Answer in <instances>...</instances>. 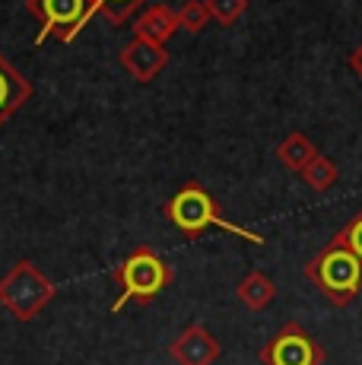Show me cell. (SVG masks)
I'll use <instances>...</instances> for the list:
<instances>
[{"mask_svg": "<svg viewBox=\"0 0 362 365\" xmlns=\"http://www.w3.org/2000/svg\"><path fill=\"white\" fill-rule=\"evenodd\" d=\"M115 283L121 292H118L115 305H111V314H118L128 302L150 305V302L172 283V267L165 264L150 245H137V248L115 267Z\"/></svg>", "mask_w": 362, "mask_h": 365, "instance_id": "cell-3", "label": "cell"}, {"mask_svg": "<svg viewBox=\"0 0 362 365\" xmlns=\"http://www.w3.org/2000/svg\"><path fill=\"white\" fill-rule=\"evenodd\" d=\"M118 61H121L124 73H130L137 83H150L162 73L165 64H169V51H165V45H159V41L134 35V38L121 48Z\"/></svg>", "mask_w": 362, "mask_h": 365, "instance_id": "cell-7", "label": "cell"}, {"mask_svg": "<svg viewBox=\"0 0 362 365\" xmlns=\"http://www.w3.org/2000/svg\"><path fill=\"white\" fill-rule=\"evenodd\" d=\"M175 32H178V13L172 10V6H165V4L146 6L140 16L134 19V35L150 38V41H159V45H165Z\"/></svg>", "mask_w": 362, "mask_h": 365, "instance_id": "cell-10", "label": "cell"}, {"mask_svg": "<svg viewBox=\"0 0 362 365\" xmlns=\"http://www.w3.org/2000/svg\"><path fill=\"white\" fill-rule=\"evenodd\" d=\"M207 23H210V10H207L204 0H185L178 6V29L197 35V32H204Z\"/></svg>", "mask_w": 362, "mask_h": 365, "instance_id": "cell-15", "label": "cell"}, {"mask_svg": "<svg viewBox=\"0 0 362 365\" xmlns=\"http://www.w3.org/2000/svg\"><path fill=\"white\" fill-rule=\"evenodd\" d=\"M54 296L58 286L32 261H16L0 277V305L16 321H36Z\"/></svg>", "mask_w": 362, "mask_h": 365, "instance_id": "cell-4", "label": "cell"}, {"mask_svg": "<svg viewBox=\"0 0 362 365\" xmlns=\"http://www.w3.org/2000/svg\"><path fill=\"white\" fill-rule=\"evenodd\" d=\"M299 178H302L305 185L311 187V191H327V187H333V185H337L340 172H337V165H333L331 159L318 153V156L311 159V163L305 165L302 172H299Z\"/></svg>", "mask_w": 362, "mask_h": 365, "instance_id": "cell-13", "label": "cell"}, {"mask_svg": "<svg viewBox=\"0 0 362 365\" xmlns=\"http://www.w3.org/2000/svg\"><path fill=\"white\" fill-rule=\"evenodd\" d=\"M210 19H217L219 26H235L248 10V0H204Z\"/></svg>", "mask_w": 362, "mask_h": 365, "instance_id": "cell-16", "label": "cell"}, {"mask_svg": "<svg viewBox=\"0 0 362 365\" xmlns=\"http://www.w3.org/2000/svg\"><path fill=\"white\" fill-rule=\"evenodd\" d=\"M219 353V340L204 324H187L169 346V356L178 365H213Z\"/></svg>", "mask_w": 362, "mask_h": 365, "instance_id": "cell-8", "label": "cell"}, {"mask_svg": "<svg viewBox=\"0 0 362 365\" xmlns=\"http://www.w3.org/2000/svg\"><path fill=\"white\" fill-rule=\"evenodd\" d=\"M165 220L185 238H197V235H204L207 229H222V232L242 238V242H252V245L267 242L264 235L252 232V229L239 226V222H229L226 216L219 213V203L213 200V194L207 191L204 185H197V181H187V185H181L178 191L172 194V200L165 203Z\"/></svg>", "mask_w": 362, "mask_h": 365, "instance_id": "cell-1", "label": "cell"}, {"mask_svg": "<svg viewBox=\"0 0 362 365\" xmlns=\"http://www.w3.org/2000/svg\"><path fill=\"white\" fill-rule=\"evenodd\" d=\"M318 156V150H315V143H311L305 133H289L286 140H283L280 146H276V159L283 163V168H289V172H302L305 165L311 163V159Z\"/></svg>", "mask_w": 362, "mask_h": 365, "instance_id": "cell-12", "label": "cell"}, {"mask_svg": "<svg viewBox=\"0 0 362 365\" xmlns=\"http://www.w3.org/2000/svg\"><path fill=\"white\" fill-rule=\"evenodd\" d=\"M264 365H321L324 346L299 321H289L261 346Z\"/></svg>", "mask_w": 362, "mask_h": 365, "instance_id": "cell-6", "label": "cell"}, {"mask_svg": "<svg viewBox=\"0 0 362 365\" xmlns=\"http://www.w3.org/2000/svg\"><path fill=\"white\" fill-rule=\"evenodd\" d=\"M235 296H239V302H242L245 308H252V312H261V308H267L270 302H274L276 286H274V279H270L267 273L252 270V273H248V277L239 283Z\"/></svg>", "mask_w": 362, "mask_h": 365, "instance_id": "cell-11", "label": "cell"}, {"mask_svg": "<svg viewBox=\"0 0 362 365\" xmlns=\"http://www.w3.org/2000/svg\"><path fill=\"white\" fill-rule=\"evenodd\" d=\"M143 4L146 0H93V6H89V19H93L95 13H102L111 26H124Z\"/></svg>", "mask_w": 362, "mask_h": 365, "instance_id": "cell-14", "label": "cell"}, {"mask_svg": "<svg viewBox=\"0 0 362 365\" xmlns=\"http://www.w3.org/2000/svg\"><path fill=\"white\" fill-rule=\"evenodd\" d=\"M305 279H309L321 296H327V302L343 308L362 292V257L340 235H333L331 242L305 264Z\"/></svg>", "mask_w": 362, "mask_h": 365, "instance_id": "cell-2", "label": "cell"}, {"mask_svg": "<svg viewBox=\"0 0 362 365\" xmlns=\"http://www.w3.org/2000/svg\"><path fill=\"white\" fill-rule=\"evenodd\" d=\"M340 238H343V242L346 245H350V248L353 251H356V255L362 257V210H359V213L356 216H353V220L350 222H346V226L343 229H340V232H337Z\"/></svg>", "mask_w": 362, "mask_h": 365, "instance_id": "cell-17", "label": "cell"}, {"mask_svg": "<svg viewBox=\"0 0 362 365\" xmlns=\"http://www.w3.org/2000/svg\"><path fill=\"white\" fill-rule=\"evenodd\" d=\"M350 67H353V73H356L359 76V80H362V45L356 48V51H353L350 54Z\"/></svg>", "mask_w": 362, "mask_h": 365, "instance_id": "cell-18", "label": "cell"}, {"mask_svg": "<svg viewBox=\"0 0 362 365\" xmlns=\"http://www.w3.org/2000/svg\"><path fill=\"white\" fill-rule=\"evenodd\" d=\"M89 6H93V0H26V10L41 23L36 41L41 45L54 35L64 45H71L89 26Z\"/></svg>", "mask_w": 362, "mask_h": 365, "instance_id": "cell-5", "label": "cell"}, {"mask_svg": "<svg viewBox=\"0 0 362 365\" xmlns=\"http://www.w3.org/2000/svg\"><path fill=\"white\" fill-rule=\"evenodd\" d=\"M32 99V83L0 54V128Z\"/></svg>", "mask_w": 362, "mask_h": 365, "instance_id": "cell-9", "label": "cell"}]
</instances>
